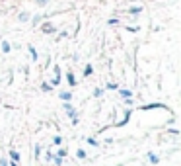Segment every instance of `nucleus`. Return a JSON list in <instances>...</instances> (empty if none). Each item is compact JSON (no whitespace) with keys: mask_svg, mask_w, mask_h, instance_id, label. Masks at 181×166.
I'll return each instance as SVG.
<instances>
[{"mask_svg":"<svg viewBox=\"0 0 181 166\" xmlns=\"http://www.w3.org/2000/svg\"><path fill=\"white\" fill-rule=\"evenodd\" d=\"M41 31H45V33H55V31H57V27H55L51 22H45V23H41Z\"/></svg>","mask_w":181,"mask_h":166,"instance_id":"obj_1","label":"nucleus"},{"mask_svg":"<svg viewBox=\"0 0 181 166\" xmlns=\"http://www.w3.org/2000/svg\"><path fill=\"white\" fill-rule=\"evenodd\" d=\"M51 84H53V86H59V84H61V68H59V66H55V78L51 80Z\"/></svg>","mask_w":181,"mask_h":166,"instance_id":"obj_2","label":"nucleus"},{"mask_svg":"<svg viewBox=\"0 0 181 166\" xmlns=\"http://www.w3.org/2000/svg\"><path fill=\"white\" fill-rule=\"evenodd\" d=\"M66 80H68V84H70V86H76V76H74V72H72V70H68V72H66Z\"/></svg>","mask_w":181,"mask_h":166,"instance_id":"obj_3","label":"nucleus"},{"mask_svg":"<svg viewBox=\"0 0 181 166\" xmlns=\"http://www.w3.org/2000/svg\"><path fill=\"white\" fill-rule=\"evenodd\" d=\"M61 100H63V102H70V100H72V94H70V92H61Z\"/></svg>","mask_w":181,"mask_h":166,"instance_id":"obj_4","label":"nucleus"},{"mask_svg":"<svg viewBox=\"0 0 181 166\" xmlns=\"http://www.w3.org/2000/svg\"><path fill=\"white\" fill-rule=\"evenodd\" d=\"M119 96H123V98L127 100V98L132 96V92H130V90H119Z\"/></svg>","mask_w":181,"mask_h":166,"instance_id":"obj_5","label":"nucleus"},{"mask_svg":"<svg viewBox=\"0 0 181 166\" xmlns=\"http://www.w3.org/2000/svg\"><path fill=\"white\" fill-rule=\"evenodd\" d=\"M10 158L14 162H18V160H20V153H18V151H10Z\"/></svg>","mask_w":181,"mask_h":166,"instance_id":"obj_6","label":"nucleus"},{"mask_svg":"<svg viewBox=\"0 0 181 166\" xmlns=\"http://www.w3.org/2000/svg\"><path fill=\"white\" fill-rule=\"evenodd\" d=\"M154 108H164L162 104H148V106H142V110H154Z\"/></svg>","mask_w":181,"mask_h":166,"instance_id":"obj_7","label":"nucleus"},{"mask_svg":"<svg viewBox=\"0 0 181 166\" xmlns=\"http://www.w3.org/2000/svg\"><path fill=\"white\" fill-rule=\"evenodd\" d=\"M10 49H12V45L8 43V41H2V51H4V53H10Z\"/></svg>","mask_w":181,"mask_h":166,"instance_id":"obj_8","label":"nucleus"},{"mask_svg":"<svg viewBox=\"0 0 181 166\" xmlns=\"http://www.w3.org/2000/svg\"><path fill=\"white\" fill-rule=\"evenodd\" d=\"M148 158H150V162H152V164H158V162H160V160H158V156L154 155V153H148Z\"/></svg>","mask_w":181,"mask_h":166,"instance_id":"obj_9","label":"nucleus"},{"mask_svg":"<svg viewBox=\"0 0 181 166\" xmlns=\"http://www.w3.org/2000/svg\"><path fill=\"white\" fill-rule=\"evenodd\" d=\"M18 18H20V22H27V20H29V14H27V12H21Z\"/></svg>","mask_w":181,"mask_h":166,"instance_id":"obj_10","label":"nucleus"},{"mask_svg":"<svg viewBox=\"0 0 181 166\" xmlns=\"http://www.w3.org/2000/svg\"><path fill=\"white\" fill-rule=\"evenodd\" d=\"M76 156H78V158H86L88 155H86V151H84V149H78V151H76Z\"/></svg>","mask_w":181,"mask_h":166,"instance_id":"obj_11","label":"nucleus"},{"mask_svg":"<svg viewBox=\"0 0 181 166\" xmlns=\"http://www.w3.org/2000/svg\"><path fill=\"white\" fill-rule=\"evenodd\" d=\"M92 72H94V68H92V65H88V66L84 68V76H90Z\"/></svg>","mask_w":181,"mask_h":166,"instance_id":"obj_12","label":"nucleus"},{"mask_svg":"<svg viewBox=\"0 0 181 166\" xmlns=\"http://www.w3.org/2000/svg\"><path fill=\"white\" fill-rule=\"evenodd\" d=\"M140 10H142L140 6H132V8H128V12H130V14H140Z\"/></svg>","mask_w":181,"mask_h":166,"instance_id":"obj_13","label":"nucleus"},{"mask_svg":"<svg viewBox=\"0 0 181 166\" xmlns=\"http://www.w3.org/2000/svg\"><path fill=\"white\" fill-rule=\"evenodd\" d=\"M33 153H35V158H39V156H41V147L35 145V151H33Z\"/></svg>","mask_w":181,"mask_h":166,"instance_id":"obj_14","label":"nucleus"},{"mask_svg":"<svg viewBox=\"0 0 181 166\" xmlns=\"http://www.w3.org/2000/svg\"><path fill=\"white\" fill-rule=\"evenodd\" d=\"M29 53H31V59H33V61H37V51H35L33 47H29Z\"/></svg>","mask_w":181,"mask_h":166,"instance_id":"obj_15","label":"nucleus"},{"mask_svg":"<svg viewBox=\"0 0 181 166\" xmlns=\"http://www.w3.org/2000/svg\"><path fill=\"white\" fill-rule=\"evenodd\" d=\"M57 156H61V158H64V156H66V149H59V153H57Z\"/></svg>","mask_w":181,"mask_h":166,"instance_id":"obj_16","label":"nucleus"},{"mask_svg":"<svg viewBox=\"0 0 181 166\" xmlns=\"http://www.w3.org/2000/svg\"><path fill=\"white\" fill-rule=\"evenodd\" d=\"M101 94H103V90H101V88H96V90H94V96H96V98H99Z\"/></svg>","mask_w":181,"mask_h":166,"instance_id":"obj_17","label":"nucleus"},{"mask_svg":"<svg viewBox=\"0 0 181 166\" xmlns=\"http://www.w3.org/2000/svg\"><path fill=\"white\" fill-rule=\"evenodd\" d=\"M53 160H55V164H57V166H61V164H63V158H61V156H55Z\"/></svg>","mask_w":181,"mask_h":166,"instance_id":"obj_18","label":"nucleus"},{"mask_svg":"<svg viewBox=\"0 0 181 166\" xmlns=\"http://www.w3.org/2000/svg\"><path fill=\"white\" fill-rule=\"evenodd\" d=\"M107 88H109V90H117L119 86L115 84V82H109V84H107Z\"/></svg>","mask_w":181,"mask_h":166,"instance_id":"obj_19","label":"nucleus"},{"mask_svg":"<svg viewBox=\"0 0 181 166\" xmlns=\"http://www.w3.org/2000/svg\"><path fill=\"white\" fill-rule=\"evenodd\" d=\"M53 143L55 145H61V143H63V137H59V135H57V137L53 139Z\"/></svg>","mask_w":181,"mask_h":166,"instance_id":"obj_20","label":"nucleus"},{"mask_svg":"<svg viewBox=\"0 0 181 166\" xmlns=\"http://www.w3.org/2000/svg\"><path fill=\"white\" fill-rule=\"evenodd\" d=\"M88 143L92 145V147H97V141H96V139H92V137H90V139H88Z\"/></svg>","mask_w":181,"mask_h":166,"instance_id":"obj_21","label":"nucleus"},{"mask_svg":"<svg viewBox=\"0 0 181 166\" xmlns=\"http://www.w3.org/2000/svg\"><path fill=\"white\" fill-rule=\"evenodd\" d=\"M41 90H43V92H49L51 86H49V84H41Z\"/></svg>","mask_w":181,"mask_h":166,"instance_id":"obj_22","label":"nucleus"},{"mask_svg":"<svg viewBox=\"0 0 181 166\" xmlns=\"http://www.w3.org/2000/svg\"><path fill=\"white\" fill-rule=\"evenodd\" d=\"M64 110L68 111V110H72V106H70V102H64Z\"/></svg>","mask_w":181,"mask_h":166,"instance_id":"obj_23","label":"nucleus"},{"mask_svg":"<svg viewBox=\"0 0 181 166\" xmlns=\"http://www.w3.org/2000/svg\"><path fill=\"white\" fill-rule=\"evenodd\" d=\"M39 20H41V16H35V18H33V25H37V23H39Z\"/></svg>","mask_w":181,"mask_h":166,"instance_id":"obj_24","label":"nucleus"},{"mask_svg":"<svg viewBox=\"0 0 181 166\" xmlns=\"http://www.w3.org/2000/svg\"><path fill=\"white\" fill-rule=\"evenodd\" d=\"M35 2H37V4H41V6H45V4H47L49 0H35Z\"/></svg>","mask_w":181,"mask_h":166,"instance_id":"obj_25","label":"nucleus"},{"mask_svg":"<svg viewBox=\"0 0 181 166\" xmlns=\"http://www.w3.org/2000/svg\"><path fill=\"white\" fill-rule=\"evenodd\" d=\"M0 166H8V160H6V158H2V160H0Z\"/></svg>","mask_w":181,"mask_h":166,"instance_id":"obj_26","label":"nucleus"},{"mask_svg":"<svg viewBox=\"0 0 181 166\" xmlns=\"http://www.w3.org/2000/svg\"><path fill=\"white\" fill-rule=\"evenodd\" d=\"M10 166H18V162H14V160H12V162H10Z\"/></svg>","mask_w":181,"mask_h":166,"instance_id":"obj_27","label":"nucleus"}]
</instances>
